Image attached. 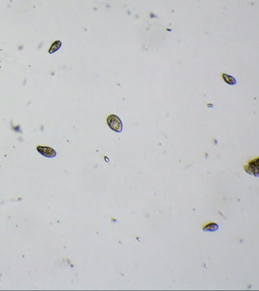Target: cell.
<instances>
[{
    "instance_id": "cell-6",
    "label": "cell",
    "mask_w": 259,
    "mask_h": 291,
    "mask_svg": "<svg viewBox=\"0 0 259 291\" xmlns=\"http://www.w3.org/2000/svg\"><path fill=\"white\" fill-rule=\"evenodd\" d=\"M62 46V42L60 41H55L54 43L52 44V46L49 48V50H48V53H54L55 52H57L59 48Z\"/></svg>"
},
{
    "instance_id": "cell-3",
    "label": "cell",
    "mask_w": 259,
    "mask_h": 291,
    "mask_svg": "<svg viewBox=\"0 0 259 291\" xmlns=\"http://www.w3.org/2000/svg\"><path fill=\"white\" fill-rule=\"evenodd\" d=\"M258 158H257V159H255L253 161H252V162L249 164V166H247V171L249 172L250 174H251V172H252V174H253V175H258Z\"/></svg>"
},
{
    "instance_id": "cell-2",
    "label": "cell",
    "mask_w": 259,
    "mask_h": 291,
    "mask_svg": "<svg viewBox=\"0 0 259 291\" xmlns=\"http://www.w3.org/2000/svg\"><path fill=\"white\" fill-rule=\"evenodd\" d=\"M37 151H38L39 153L41 154L42 156L47 157V158H54V157H56V155H57L56 151L48 147L38 146V147H37Z\"/></svg>"
},
{
    "instance_id": "cell-5",
    "label": "cell",
    "mask_w": 259,
    "mask_h": 291,
    "mask_svg": "<svg viewBox=\"0 0 259 291\" xmlns=\"http://www.w3.org/2000/svg\"><path fill=\"white\" fill-rule=\"evenodd\" d=\"M222 79L224 80L225 82L229 85H235L236 84V82H237L233 77L228 75V74H224V73H223V74L222 75Z\"/></svg>"
},
{
    "instance_id": "cell-1",
    "label": "cell",
    "mask_w": 259,
    "mask_h": 291,
    "mask_svg": "<svg viewBox=\"0 0 259 291\" xmlns=\"http://www.w3.org/2000/svg\"><path fill=\"white\" fill-rule=\"evenodd\" d=\"M107 123L108 126L113 131L116 132H121L123 130V123L120 118L116 115H110L107 116Z\"/></svg>"
},
{
    "instance_id": "cell-4",
    "label": "cell",
    "mask_w": 259,
    "mask_h": 291,
    "mask_svg": "<svg viewBox=\"0 0 259 291\" xmlns=\"http://www.w3.org/2000/svg\"><path fill=\"white\" fill-rule=\"evenodd\" d=\"M218 225L216 223H209L207 225H205L203 227V231H208V232H215L218 230Z\"/></svg>"
}]
</instances>
